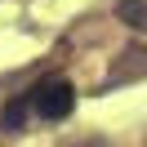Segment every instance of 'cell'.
I'll use <instances>...</instances> for the list:
<instances>
[{
	"label": "cell",
	"instance_id": "cell-1",
	"mask_svg": "<svg viewBox=\"0 0 147 147\" xmlns=\"http://www.w3.org/2000/svg\"><path fill=\"white\" fill-rule=\"evenodd\" d=\"M31 107H36V116H45V120H63V116H71V107H76V89L67 80H45L36 94H31Z\"/></svg>",
	"mask_w": 147,
	"mask_h": 147
},
{
	"label": "cell",
	"instance_id": "cell-2",
	"mask_svg": "<svg viewBox=\"0 0 147 147\" xmlns=\"http://www.w3.org/2000/svg\"><path fill=\"white\" fill-rule=\"evenodd\" d=\"M120 22H129V27H147V0H120Z\"/></svg>",
	"mask_w": 147,
	"mask_h": 147
},
{
	"label": "cell",
	"instance_id": "cell-3",
	"mask_svg": "<svg viewBox=\"0 0 147 147\" xmlns=\"http://www.w3.org/2000/svg\"><path fill=\"white\" fill-rule=\"evenodd\" d=\"M22 120H27V98H13L5 107V116H0V125L5 129H22Z\"/></svg>",
	"mask_w": 147,
	"mask_h": 147
}]
</instances>
